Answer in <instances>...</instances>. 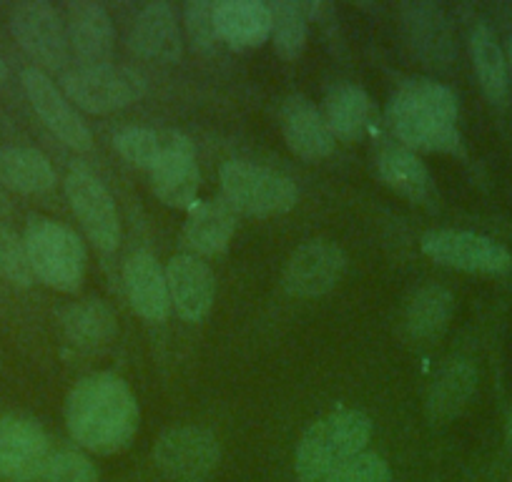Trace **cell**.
I'll return each instance as SVG.
<instances>
[{
	"label": "cell",
	"instance_id": "obj_23",
	"mask_svg": "<svg viewBox=\"0 0 512 482\" xmlns=\"http://www.w3.org/2000/svg\"><path fill=\"white\" fill-rule=\"evenodd\" d=\"M377 174L387 189L405 196L412 204H425L435 194L425 161L405 146H390L377 156Z\"/></svg>",
	"mask_w": 512,
	"mask_h": 482
},
{
	"label": "cell",
	"instance_id": "obj_33",
	"mask_svg": "<svg viewBox=\"0 0 512 482\" xmlns=\"http://www.w3.org/2000/svg\"><path fill=\"white\" fill-rule=\"evenodd\" d=\"M214 16L216 3H211V0H189L184 6V26L196 51L209 53L221 43Z\"/></svg>",
	"mask_w": 512,
	"mask_h": 482
},
{
	"label": "cell",
	"instance_id": "obj_8",
	"mask_svg": "<svg viewBox=\"0 0 512 482\" xmlns=\"http://www.w3.org/2000/svg\"><path fill=\"white\" fill-rule=\"evenodd\" d=\"M425 257L442 267L475 274H500L512 267V257L502 244L475 231L432 229L420 241Z\"/></svg>",
	"mask_w": 512,
	"mask_h": 482
},
{
	"label": "cell",
	"instance_id": "obj_14",
	"mask_svg": "<svg viewBox=\"0 0 512 482\" xmlns=\"http://www.w3.org/2000/svg\"><path fill=\"white\" fill-rule=\"evenodd\" d=\"M51 452L41 422L23 415L0 417V480L21 482Z\"/></svg>",
	"mask_w": 512,
	"mask_h": 482
},
{
	"label": "cell",
	"instance_id": "obj_24",
	"mask_svg": "<svg viewBox=\"0 0 512 482\" xmlns=\"http://www.w3.org/2000/svg\"><path fill=\"white\" fill-rule=\"evenodd\" d=\"M452 309H455V302L445 287H440V284L420 287L407 302L405 317H402L405 337L415 344H430L432 339L445 332Z\"/></svg>",
	"mask_w": 512,
	"mask_h": 482
},
{
	"label": "cell",
	"instance_id": "obj_22",
	"mask_svg": "<svg viewBox=\"0 0 512 482\" xmlns=\"http://www.w3.org/2000/svg\"><path fill=\"white\" fill-rule=\"evenodd\" d=\"M322 118L334 141L354 144L367 134L372 124V98L364 88L352 86V83L334 86L324 98Z\"/></svg>",
	"mask_w": 512,
	"mask_h": 482
},
{
	"label": "cell",
	"instance_id": "obj_5",
	"mask_svg": "<svg viewBox=\"0 0 512 482\" xmlns=\"http://www.w3.org/2000/svg\"><path fill=\"white\" fill-rule=\"evenodd\" d=\"M219 181L226 204L256 219L287 214L299 201V191L289 176L249 161H226Z\"/></svg>",
	"mask_w": 512,
	"mask_h": 482
},
{
	"label": "cell",
	"instance_id": "obj_36",
	"mask_svg": "<svg viewBox=\"0 0 512 482\" xmlns=\"http://www.w3.org/2000/svg\"><path fill=\"white\" fill-rule=\"evenodd\" d=\"M507 437L512 440V410H510V417H507Z\"/></svg>",
	"mask_w": 512,
	"mask_h": 482
},
{
	"label": "cell",
	"instance_id": "obj_7",
	"mask_svg": "<svg viewBox=\"0 0 512 482\" xmlns=\"http://www.w3.org/2000/svg\"><path fill=\"white\" fill-rule=\"evenodd\" d=\"M219 460V440L196 425L171 427L154 445L156 467L176 482H204L219 467Z\"/></svg>",
	"mask_w": 512,
	"mask_h": 482
},
{
	"label": "cell",
	"instance_id": "obj_37",
	"mask_svg": "<svg viewBox=\"0 0 512 482\" xmlns=\"http://www.w3.org/2000/svg\"><path fill=\"white\" fill-rule=\"evenodd\" d=\"M510 63H512V41H510Z\"/></svg>",
	"mask_w": 512,
	"mask_h": 482
},
{
	"label": "cell",
	"instance_id": "obj_12",
	"mask_svg": "<svg viewBox=\"0 0 512 482\" xmlns=\"http://www.w3.org/2000/svg\"><path fill=\"white\" fill-rule=\"evenodd\" d=\"M347 269V257L337 244L327 239H314L294 249L284 267V289L292 297L312 299L332 292Z\"/></svg>",
	"mask_w": 512,
	"mask_h": 482
},
{
	"label": "cell",
	"instance_id": "obj_28",
	"mask_svg": "<svg viewBox=\"0 0 512 482\" xmlns=\"http://www.w3.org/2000/svg\"><path fill=\"white\" fill-rule=\"evenodd\" d=\"M475 370L465 359H455L445 370L437 375L435 385L430 390V400H427V412H430L432 422H447L465 407L475 392Z\"/></svg>",
	"mask_w": 512,
	"mask_h": 482
},
{
	"label": "cell",
	"instance_id": "obj_18",
	"mask_svg": "<svg viewBox=\"0 0 512 482\" xmlns=\"http://www.w3.org/2000/svg\"><path fill=\"white\" fill-rule=\"evenodd\" d=\"M123 284H126L128 302L139 317L149 322H164L171 312L169 282L166 269L156 262L154 254L136 252L123 267Z\"/></svg>",
	"mask_w": 512,
	"mask_h": 482
},
{
	"label": "cell",
	"instance_id": "obj_4",
	"mask_svg": "<svg viewBox=\"0 0 512 482\" xmlns=\"http://www.w3.org/2000/svg\"><path fill=\"white\" fill-rule=\"evenodd\" d=\"M23 241L38 282L63 294L81 289L88 257L76 231L48 216H31Z\"/></svg>",
	"mask_w": 512,
	"mask_h": 482
},
{
	"label": "cell",
	"instance_id": "obj_10",
	"mask_svg": "<svg viewBox=\"0 0 512 482\" xmlns=\"http://www.w3.org/2000/svg\"><path fill=\"white\" fill-rule=\"evenodd\" d=\"M66 196L73 214L81 221L88 239L101 252H113L121 244V219L111 191L91 171L73 169L66 176Z\"/></svg>",
	"mask_w": 512,
	"mask_h": 482
},
{
	"label": "cell",
	"instance_id": "obj_29",
	"mask_svg": "<svg viewBox=\"0 0 512 482\" xmlns=\"http://www.w3.org/2000/svg\"><path fill=\"white\" fill-rule=\"evenodd\" d=\"M470 53L475 63L477 81H480L482 93L492 103H500L507 93V66L505 53L497 46L495 36L487 26H477L470 36Z\"/></svg>",
	"mask_w": 512,
	"mask_h": 482
},
{
	"label": "cell",
	"instance_id": "obj_15",
	"mask_svg": "<svg viewBox=\"0 0 512 482\" xmlns=\"http://www.w3.org/2000/svg\"><path fill=\"white\" fill-rule=\"evenodd\" d=\"M68 33V46L86 66L106 63L113 53L116 31L113 21L101 3L93 0H71L66 3V16H63Z\"/></svg>",
	"mask_w": 512,
	"mask_h": 482
},
{
	"label": "cell",
	"instance_id": "obj_25",
	"mask_svg": "<svg viewBox=\"0 0 512 482\" xmlns=\"http://www.w3.org/2000/svg\"><path fill=\"white\" fill-rule=\"evenodd\" d=\"M0 184L18 194H46L56 186V171L46 154L31 146L0 149Z\"/></svg>",
	"mask_w": 512,
	"mask_h": 482
},
{
	"label": "cell",
	"instance_id": "obj_30",
	"mask_svg": "<svg viewBox=\"0 0 512 482\" xmlns=\"http://www.w3.org/2000/svg\"><path fill=\"white\" fill-rule=\"evenodd\" d=\"M272 38L274 53L282 61L292 63L307 48L309 36V16L304 11V3H294V0H274L272 6Z\"/></svg>",
	"mask_w": 512,
	"mask_h": 482
},
{
	"label": "cell",
	"instance_id": "obj_21",
	"mask_svg": "<svg viewBox=\"0 0 512 482\" xmlns=\"http://www.w3.org/2000/svg\"><path fill=\"white\" fill-rule=\"evenodd\" d=\"M236 231V211L224 199L194 204L184 224V244L194 257H214L229 247Z\"/></svg>",
	"mask_w": 512,
	"mask_h": 482
},
{
	"label": "cell",
	"instance_id": "obj_27",
	"mask_svg": "<svg viewBox=\"0 0 512 482\" xmlns=\"http://www.w3.org/2000/svg\"><path fill=\"white\" fill-rule=\"evenodd\" d=\"M189 136L179 134L171 129H144V126H131L113 136V146L128 164L139 166V169L151 171L174 154L176 149L189 144Z\"/></svg>",
	"mask_w": 512,
	"mask_h": 482
},
{
	"label": "cell",
	"instance_id": "obj_13",
	"mask_svg": "<svg viewBox=\"0 0 512 482\" xmlns=\"http://www.w3.org/2000/svg\"><path fill=\"white\" fill-rule=\"evenodd\" d=\"M171 307L186 322H201L209 317L216 299V277L206 262L194 254H176L166 264Z\"/></svg>",
	"mask_w": 512,
	"mask_h": 482
},
{
	"label": "cell",
	"instance_id": "obj_2",
	"mask_svg": "<svg viewBox=\"0 0 512 482\" xmlns=\"http://www.w3.org/2000/svg\"><path fill=\"white\" fill-rule=\"evenodd\" d=\"M460 103L447 86L427 78L407 81L387 106V121L410 151L457 154L462 136L457 129Z\"/></svg>",
	"mask_w": 512,
	"mask_h": 482
},
{
	"label": "cell",
	"instance_id": "obj_20",
	"mask_svg": "<svg viewBox=\"0 0 512 482\" xmlns=\"http://www.w3.org/2000/svg\"><path fill=\"white\" fill-rule=\"evenodd\" d=\"M151 189H154L156 199L169 209H194V201L201 189V171L191 141L166 156L151 171Z\"/></svg>",
	"mask_w": 512,
	"mask_h": 482
},
{
	"label": "cell",
	"instance_id": "obj_17",
	"mask_svg": "<svg viewBox=\"0 0 512 482\" xmlns=\"http://www.w3.org/2000/svg\"><path fill=\"white\" fill-rule=\"evenodd\" d=\"M131 48L146 61L176 63L184 51L179 18L164 0L146 3L131 26Z\"/></svg>",
	"mask_w": 512,
	"mask_h": 482
},
{
	"label": "cell",
	"instance_id": "obj_6",
	"mask_svg": "<svg viewBox=\"0 0 512 482\" xmlns=\"http://www.w3.org/2000/svg\"><path fill=\"white\" fill-rule=\"evenodd\" d=\"M61 91L71 103L88 113H113L134 106L149 91L141 71L121 63H96L63 73Z\"/></svg>",
	"mask_w": 512,
	"mask_h": 482
},
{
	"label": "cell",
	"instance_id": "obj_31",
	"mask_svg": "<svg viewBox=\"0 0 512 482\" xmlns=\"http://www.w3.org/2000/svg\"><path fill=\"white\" fill-rule=\"evenodd\" d=\"M21 482H98V470L76 450L48 452Z\"/></svg>",
	"mask_w": 512,
	"mask_h": 482
},
{
	"label": "cell",
	"instance_id": "obj_16",
	"mask_svg": "<svg viewBox=\"0 0 512 482\" xmlns=\"http://www.w3.org/2000/svg\"><path fill=\"white\" fill-rule=\"evenodd\" d=\"M282 134L292 154L304 161H322L334 151V136L324 124L322 111L302 93H292L284 98L282 111Z\"/></svg>",
	"mask_w": 512,
	"mask_h": 482
},
{
	"label": "cell",
	"instance_id": "obj_32",
	"mask_svg": "<svg viewBox=\"0 0 512 482\" xmlns=\"http://www.w3.org/2000/svg\"><path fill=\"white\" fill-rule=\"evenodd\" d=\"M0 274L13 284V287H31L36 282L31 259L23 236H18L11 226H0Z\"/></svg>",
	"mask_w": 512,
	"mask_h": 482
},
{
	"label": "cell",
	"instance_id": "obj_9",
	"mask_svg": "<svg viewBox=\"0 0 512 482\" xmlns=\"http://www.w3.org/2000/svg\"><path fill=\"white\" fill-rule=\"evenodd\" d=\"M11 31L18 46L46 68H63L68 61V33L61 13L46 0H23L11 13Z\"/></svg>",
	"mask_w": 512,
	"mask_h": 482
},
{
	"label": "cell",
	"instance_id": "obj_11",
	"mask_svg": "<svg viewBox=\"0 0 512 482\" xmlns=\"http://www.w3.org/2000/svg\"><path fill=\"white\" fill-rule=\"evenodd\" d=\"M23 91L31 101L33 111L38 113L43 124L51 129L53 136L76 151H88L93 146V134L86 126L73 103L68 101L66 93L41 71V68H26L21 73Z\"/></svg>",
	"mask_w": 512,
	"mask_h": 482
},
{
	"label": "cell",
	"instance_id": "obj_34",
	"mask_svg": "<svg viewBox=\"0 0 512 482\" xmlns=\"http://www.w3.org/2000/svg\"><path fill=\"white\" fill-rule=\"evenodd\" d=\"M324 482H392V472L387 460L377 452H362L352 462L332 472Z\"/></svg>",
	"mask_w": 512,
	"mask_h": 482
},
{
	"label": "cell",
	"instance_id": "obj_19",
	"mask_svg": "<svg viewBox=\"0 0 512 482\" xmlns=\"http://www.w3.org/2000/svg\"><path fill=\"white\" fill-rule=\"evenodd\" d=\"M216 31L231 48H259L272 38V11L262 0L216 3Z\"/></svg>",
	"mask_w": 512,
	"mask_h": 482
},
{
	"label": "cell",
	"instance_id": "obj_35",
	"mask_svg": "<svg viewBox=\"0 0 512 482\" xmlns=\"http://www.w3.org/2000/svg\"><path fill=\"white\" fill-rule=\"evenodd\" d=\"M8 78V68H6V61H3V58H0V83L6 81Z\"/></svg>",
	"mask_w": 512,
	"mask_h": 482
},
{
	"label": "cell",
	"instance_id": "obj_1",
	"mask_svg": "<svg viewBox=\"0 0 512 482\" xmlns=\"http://www.w3.org/2000/svg\"><path fill=\"white\" fill-rule=\"evenodd\" d=\"M66 425L83 450L116 455L126 450L139 432V400L118 375L96 372L76 382L68 395Z\"/></svg>",
	"mask_w": 512,
	"mask_h": 482
},
{
	"label": "cell",
	"instance_id": "obj_3",
	"mask_svg": "<svg viewBox=\"0 0 512 482\" xmlns=\"http://www.w3.org/2000/svg\"><path fill=\"white\" fill-rule=\"evenodd\" d=\"M372 440V420L359 410H337L322 417L299 440L294 472L302 482H324L352 462Z\"/></svg>",
	"mask_w": 512,
	"mask_h": 482
},
{
	"label": "cell",
	"instance_id": "obj_26",
	"mask_svg": "<svg viewBox=\"0 0 512 482\" xmlns=\"http://www.w3.org/2000/svg\"><path fill=\"white\" fill-rule=\"evenodd\" d=\"M61 329L76 347H106L118 332L116 314L103 299H81L61 312Z\"/></svg>",
	"mask_w": 512,
	"mask_h": 482
}]
</instances>
